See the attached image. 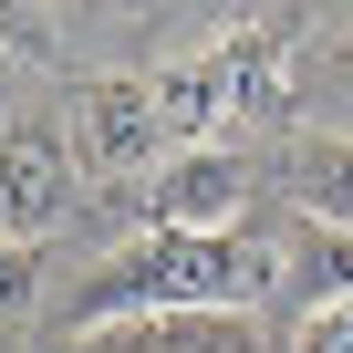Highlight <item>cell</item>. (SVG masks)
<instances>
[{"instance_id": "5bb4252c", "label": "cell", "mask_w": 353, "mask_h": 353, "mask_svg": "<svg viewBox=\"0 0 353 353\" xmlns=\"http://www.w3.org/2000/svg\"><path fill=\"white\" fill-rule=\"evenodd\" d=\"M0 125H11V114H0Z\"/></svg>"}, {"instance_id": "7c38bea8", "label": "cell", "mask_w": 353, "mask_h": 353, "mask_svg": "<svg viewBox=\"0 0 353 353\" xmlns=\"http://www.w3.org/2000/svg\"><path fill=\"white\" fill-rule=\"evenodd\" d=\"M73 353H166V322H114V332H73Z\"/></svg>"}, {"instance_id": "52a82bcc", "label": "cell", "mask_w": 353, "mask_h": 353, "mask_svg": "<svg viewBox=\"0 0 353 353\" xmlns=\"http://www.w3.org/2000/svg\"><path fill=\"white\" fill-rule=\"evenodd\" d=\"M281 176H291V208H301V229H343V239H353V135H332V125L291 135Z\"/></svg>"}, {"instance_id": "4fadbf2b", "label": "cell", "mask_w": 353, "mask_h": 353, "mask_svg": "<svg viewBox=\"0 0 353 353\" xmlns=\"http://www.w3.org/2000/svg\"><path fill=\"white\" fill-rule=\"evenodd\" d=\"M343 52H353V32H343Z\"/></svg>"}, {"instance_id": "8992f818", "label": "cell", "mask_w": 353, "mask_h": 353, "mask_svg": "<svg viewBox=\"0 0 353 353\" xmlns=\"http://www.w3.org/2000/svg\"><path fill=\"white\" fill-rule=\"evenodd\" d=\"M291 32L301 21H239L229 42H219V63H229V104H239V125H281L291 114Z\"/></svg>"}, {"instance_id": "5b68a950", "label": "cell", "mask_w": 353, "mask_h": 353, "mask_svg": "<svg viewBox=\"0 0 353 353\" xmlns=\"http://www.w3.org/2000/svg\"><path fill=\"white\" fill-rule=\"evenodd\" d=\"M145 94H156V125H166V145H176V156H188V145H219V135L239 125L219 42H208V52H188V63H156V73H145Z\"/></svg>"}, {"instance_id": "30bf717a", "label": "cell", "mask_w": 353, "mask_h": 353, "mask_svg": "<svg viewBox=\"0 0 353 353\" xmlns=\"http://www.w3.org/2000/svg\"><path fill=\"white\" fill-rule=\"evenodd\" d=\"M42 301V250H21V239H0V322H21Z\"/></svg>"}, {"instance_id": "277c9868", "label": "cell", "mask_w": 353, "mask_h": 353, "mask_svg": "<svg viewBox=\"0 0 353 353\" xmlns=\"http://www.w3.org/2000/svg\"><path fill=\"white\" fill-rule=\"evenodd\" d=\"M145 229H176V239H239V208H250V156L239 145H188L145 176Z\"/></svg>"}, {"instance_id": "9c48e42d", "label": "cell", "mask_w": 353, "mask_h": 353, "mask_svg": "<svg viewBox=\"0 0 353 353\" xmlns=\"http://www.w3.org/2000/svg\"><path fill=\"white\" fill-rule=\"evenodd\" d=\"M166 353H260L250 312H198V322H166Z\"/></svg>"}, {"instance_id": "ba28073f", "label": "cell", "mask_w": 353, "mask_h": 353, "mask_svg": "<svg viewBox=\"0 0 353 353\" xmlns=\"http://www.w3.org/2000/svg\"><path fill=\"white\" fill-rule=\"evenodd\" d=\"M281 281L301 291V312H332V301H353V239H343V229H301V239L281 250Z\"/></svg>"}, {"instance_id": "3957f363", "label": "cell", "mask_w": 353, "mask_h": 353, "mask_svg": "<svg viewBox=\"0 0 353 353\" xmlns=\"http://www.w3.org/2000/svg\"><path fill=\"white\" fill-rule=\"evenodd\" d=\"M73 198H83V166H73V145H63L52 125L11 114V125H0V239L42 250V239L73 219Z\"/></svg>"}, {"instance_id": "6da1fadb", "label": "cell", "mask_w": 353, "mask_h": 353, "mask_svg": "<svg viewBox=\"0 0 353 353\" xmlns=\"http://www.w3.org/2000/svg\"><path fill=\"white\" fill-rule=\"evenodd\" d=\"M281 281V250H260L250 229L239 239H176V229H145L125 239L83 291H73V332H114V322H198V312H250L260 291Z\"/></svg>"}, {"instance_id": "8fae6325", "label": "cell", "mask_w": 353, "mask_h": 353, "mask_svg": "<svg viewBox=\"0 0 353 353\" xmlns=\"http://www.w3.org/2000/svg\"><path fill=\"white\" fill-rule=\"evenodd\" d=\"M291 353H353V301H332V312H301Z\"/></svg>"}, {"instance_id": "7a4b0ae2", "label": "cell", "mask_w": 353, "mask_h": 353, "mask_svg": "<svg viewBox=\"0 0 353 353\" xmlns=\"http://www.w3.org/2000/svg\"><path fill=\"white\" fill-rule=\"evenodd\" d=\"M63 145H73L83 176H114V188H135V176H156V166L176 156L166 125H156L145 73H83V83H73V125H63Z\"/></svg>"}]
</instances>
